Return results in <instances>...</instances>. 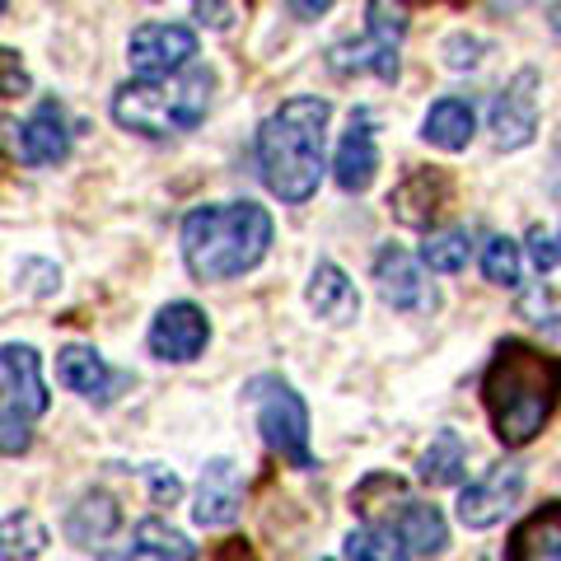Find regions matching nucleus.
<instances>
[{
	"instance_id": "obj_39",
	"label": "nucleus",
	"mask_w": 561,
	"mask_h": 561,
	"mask_svg": "<svg viewBox=\"0 0 561 561\" xmlns=\"http://www.w3.org/2000/svg\"><path fill=\"white\" fill-rule=\"evenodd\" d=\"M0 10H5V0H0Z\"/></svg>"
},
{
	"instance_id": "obj_5",
	"label": "nucleus",
	"mask_w": 561,
	"mask_h": 561,
	"mask_svg": "<svg viewBox=\"0 0 561 561\" xmlns=\"http://www.w3.org/2000/svg\"><path fill=\"white\" fill-rule=\"evenodd\" d=\"M370 28L365 38H346L328 51V66L337 76H356V70H370L379 80H398V47H402V33H408V20L393 0H370Z\"/></svg>"
},
{
	"instance_id": "obj_18",
	"label": "nucleus",
	"mask_w": 561,
	"mask_h": 561,
	"mask_svg": "<svg viewBox=\"0 0 561 561\" xmlns=\"http://www.w3.org/2000/svg\"><path fill=\"white\" fill-rule=\"evenodd\" d=\"M505 561H561V501H548L505 542Z\"/></svg>"
},
{
	"instance_id": "obj_16",
	"label": "nucleus",
	"mask_w": 561,
	"mask_h": 561,
	"mask_svg": "<svg viewBox=\"0 0 561 561\" xmlns=\"http://www.w3.org/2000/svg\"><path fill=\"white\" fill-rule=\"evenodd\" d=\"M243 505V486H239V468L230 459H210L197 486V511L192 519L206 524V529H220V524H234Z\"/></svg>"
},
{
	"instance_id": "obj_24",
	"label": "nucleus",
	"mask_w": 561,
	"mask_h": 561,
	"mask_svg": "<svg viewBox=\"0 0 561 561\" xmlns=\"http://www.w3.org/2000/svg\"><path fill=\"white\" fill-rule=\"evenodd\" d=\"M463 468H468V449H463V435L459 431H440L431 440V449L421 454V482H426V486H454V482H463Z\"/></svg>"
},
{
	"instance_id": "obj_30",
	"label": "nucleus",
	"mask_w": 561,
	"mask_h": 561,
	"mask_svg": "<svg viewBox=\"0 0 561 561\" xmlns=\"http://www.w3.org/2000/svg\"><path fill=\"white\" fill-rule=\"evenodd\" d=\"M28 94V70L20 61V51L0 47V99H20Z\"/></svg>"
},
{
	"instance_id": "obj_33",
	"label": "nucleus",
	"mask_w": 561,
	"mask_h": 561,
	"mask_svg": "<svg viewBox=\"0 0 561 561\" xmlns=\"http://www.w3.org/2000/svg\"><path fill=\"white\" fill-rule=\"evenodd\" d=\"M210 561H257V557H253V548L243 538H225L220 548L210 552Z\"/></svg>"
},
{
	"instance_id": "obj_17",
	"label": "nucleus",
	"mask_w": 561,
	"mask_h": 561,
	"mask_svg": "<svg viewBox=\"0 0 561 561\" xmlns=\"http://www.w3.org/2000/svg\"><path fill=\"white\" fill-rule=\"evenodd\" d=\"M305 300L323 323H351L360 313V290L351 286V276L337 262H319V267H313Z\"/></svg>"
},
{
	"instance_id": "obj_35",
	"label": "nucleus",
	"mask_w": 561,
	"mask_h": 561,
	"mask_svg": "<svg viewBox=\"0 0 561 561\" xmlns=\"http://www.w3.org/2000/svg\"><path fill=\"white\" fill-rule=\"evenodd\" d=\"M150 482H154V496H160V501H169V505L179 501V491H183V486H179V478H173V472L164 478V472H154V468H150Z\"/></svg>"
},
{
	"instance_id": "obj_6",
	"label": "nucleus",
	"mask_w": 561,
	"mask_h": 561,
	"mask_svg": "<svg viewBox=\"0 0 561 561\" xmlns=\"http://www.w3.org/2000/svg\"><path fill=\"white\" fill-rule=\"evenodd\" d=\"M253 398H257V431H262V440H267V449L280 454L290 468H313L305 398L280 379H257Z\"/></svg>"
},
{
	"instance_id": "obj_31",
	"label": "nucleus",
	"mask_w": 561,
	"mask_h": 561,
	"mask_svg": "<svg viewBox=\"0 0 561 561\" xmlns=\"http://www.w3.org/2000/svg\"><path fill=\"white\" fill-rule=\"evenodd\" d=\"M482 51H486L482 38H463V33H459V38H449V43H445V61H449L454 70H463V66H478V61H482Z\"/></svg>"
},
{
	"instance_id": "obj_3",
	"label": "nucleus",
	"mask_w": 561,
	"mask_h": 561,
	"mask_svg": "<svg viewBox=\"0 0 561 561\" xmlns=\"http://www.w3.org/2000/svg\"><path fill=\"white\" fill-rule=\"evenodd\" d=\"M272 249V216L257 202L197 206L183 220V262L197 280H230L253 272Z\"/></svg>"
},
{
	"instance_id": "obj_26",
	"label": "nucleus",
	"mask_w": 561,
	"mask_h": 561,
	"mask_svg": "<svg viewBox=\"0 0 561 561\" xmlns=\"http://www.w3.org/2000/svg\"><path fill=\"white\" fill-rule=\"evenodd\" d=\"M346 561H412V552L402 548V538L383 524H365L346 538Z\"/></svg>"
},
{
	"instance_id": "obj_7",
	"label": "nucleus",
	"mask_w": 561,
	"mask_h": 561,
	"mask_svg": "<svg viewBox=\"0 0 561 561\" xmlns=\"http://www.w3.org/2000/svg\"><path fill=\"white\" fill-rule=\"evenodd\" d=\"M197 57V33L183 24H140L127 43V61L136 80H164L187 70V61Z\"/></svg>"
},
{
	"instance_id": "obj_1",
	"label": "nucleus",
	"mask_w": 561,
	"mask_h": 561,
	"mask_svg": "<svg viewBox=\"0 0 561 561\" xmlns=\"http://www.w3.org/2000/svg\"><path fill=\"white\" fill-rule=\"evenodd\" d=\"M482 402L505 449H524L561 402V360L542 346L505 337L482 375Z\"/></svg>"
},
{
	"instance_id": "obj_13",
	"label": "nucleus",
	"mask_w": 561,
	"mask_h": 561,
	"mask_svg": "<svg viewBox=\"0 0 561 561\" xmlns=\"http://www.w3.org/2000/svg\"><path fill=\"white\" fill-rule=\"evenodd\" d=\"M14 150H20V160L43 169V164H61L66 150H70V131H66V113L61 103H38L33 117L24 122L20 131H14Z\"/></svg>"
},
{
	"instance_id": "obj_34",
	"label": "nucleus",
	"mask_w": 561,
	"mask_h": 561,
	"mask_svg": "<svg viewBox=\"0 0 561 561\" xmlns=\"http://www.w3.org/2000/svg\"><path fill=\"white\" fill-rule=\"evenodd\" d=\"M286 5H290L295 20H319V14H328L337 0H286Z\"/></svg>"
},
{
	"instance_id": "obj_20",
	"label": "nucleus",
	"mask_w": 561,
	"mask_h": 561,
	"mask_svg": "<svg viewBox=\"0 0 561 561\" xmlns=\"http://www.w3.org/2000/svg\"><path fill=\"white\" fill-rule=\"evenodd\" d=\"M57 379L66 389H76L80 398H94V402H108L113 389L122 383V375H113L108 365L99 360V351H90V346H66L57 356Z\"/></svg>"
},
{
	"instance_id": "obj_10",
	"label": "nucleus",
	"mask_w": 561,
	"mask_h": 561,
	"mask_svg": "<svg viewBox=\"0 0 561 561\" xmlns=\"http://www.w3.org/2000/svg\"><path fill=\"white\" fill-rule=\"evenodd\" d=\"M375 280H379V295H383V305L398 309V313H431L435 305V286L426 280V272H421V262L412 253H402V249H379L375 257Z\"/></svg>"
},
{
	"instance_id": "obj_15",
	"label": "nucleus",
	"mask_w": 561,
	"mask_h": 561,
	"mask_svg": "<svg viewBox=\"0 0 561 561\" xmlns=\"http://www.w3.org/2000/svg\"><path fill=\"white\" fill-rule=\"evenodd\" d=\"M337 187L342 192H365L379 173V146H375V127H370V113H351V127L337 146Z\"/></svg>"
},
{
	"instance_id": "obj_14",
	"label": "nucleus",
	"mask_w": 561,
	"mask_h": 561,
	"mask_svg": "<svg viewBox=\"0 0 561 561\" xmlns=\"http://www.w3.org/2000/svg\"><path fill=\"white\" fill-rule=\"evenodd\" d=\"M370 524H383V529H393L402 538V548L416 552V557H440L445 542H449V529H445V515L435 511L426 501H398V511L379 515Z\"/></svg>"
},
{
	"instance_id": "obj_21",
	"label": "nucleus",
	"mask_w": 561,
	"mask_h": 561,
	"mask_svg": "<svg viewBox=\"0 0 561 561\" xmlns=\"http://www.w3.org/2000/svg\"><path fill=\"white\" fill-rule=\"evenodd\" d=\"M117 519L122 515H117V501L108 491H84L66 515V538L80 542V548H99V542L117 529Z\"/></svg>"
},
{
	"instance_id": "obj_2",
	"label": "nucleus",
	"mask_w": 561,
	"mask_h": 561,
	"mask_svg": "<svg viewBox=\"0 0 561 561\" xmlns=\"http://www.w3.org/2000/svg\"><path fill=\"white\" fill-rule=\"evenodd\" d=\"M332 103L319 94L286 99L257 127V164L262 179L280 202H309L323 183V131Z\"/></svg>"
},
{
	"instance_id": "obj_37",
	"label": "nucleus",
	"mask_w": 561,
	"mask_h": 561,
	"mask_svg": "<svg viewBox=\"0 0 561 561\" xmlns=\"http://www.w3.org/2000/svg\"><path fill=\"white\" fill-rule=\"evenodd\" d=\"M412 5H454V10H463L468 0H412Z\"/></svg>"
},
{
	"instance_id": "obj_12",
	"label": "nucleus",
	"mask_w": 561,
	"mask_h": 561,
	"mask_svg": "<svg viewBox=\"0 0 561 561\" xmlns=\"http://www.w3.org/2000/svg\"><path fill=\"white\" fill-rule=\"evenodd\" d=\"M210 342V323H206V313L197 305H164L160 313H154V323H150V351L160 360H197L202 351Z\"/></svg>"
},
{
	"instance_id": "obj_23",
	"label": "nucleus",
	"mask_w": 561,
	"mask_h": 561,
	"mask_svg": "<svg viewBox=\"0 0 561 561\" xmlns=\"http://www.w3.org/2000/svg\"><path fill=\"white\" fill-rule=\"evenodd\" d=\"M192 557H197V548L179 529H169L164 519H140L122 561H192Z\"/></svg>"
},
{
	"instance_id": "obj_9",
	"label": "nucleus",
	"mask_w": 561,
	"mask_h": 561,
	"mask_svg": "<svg viewBox=\"0 0 561 561\" xmlns=\"http://www.w3.org/2000/svg\"><path fill=\"white\" fill-rule=\"evenodd\" d=\"M534 131H538V70L524 66L491 103V136H496L501 150H519L534 140Z\"/></svg>"
},
{
	"instance_id": "obj_8",
	"label": "nucleus",
	"mask_w": 561,
	"mask_h": 561,
	"mask_svg": "<svg viewBox=\"0 0 561 561\" xmlns=\"http://www.w3.org/2000/svg\"><path fill=\"white\" fill-rule=\"evenodd\" d=\"M524 491V468L519 463H496L486 468V478L468 482L459 496V524L463 529H491L511 515V505L519 501Z\"/></svg>"
},
{
	"instance_id": "obj_11",
	"label": "nucleus",
	"mask_w": 561,
	"mask_h": 561,
	"mask_svg": "<svg viewBox=\"0 0 561 561\" xmlns=\"http://www.w3.org/2000/svg\"><path fill=\"white\" fill-rule=\"evenodd\" d=\"M449 197H454V179L445 169H412L408 179L393 187L389 210H393L398 225H408V230H431V225L445 216Z\"/></svg>"
},
{
	"instance_id": "obj_28",
	"label": "nucleus",
	"mask_w": 561,
	"mask_h": 561,
	"mask_svg": "<svg viewBox=\"0 0 561 561\" xmlns=\"http://www.w3.org/2000/svg\"><path fill=\"white\" fill-rule=\"evenodd\" d=\"M482 272L496 286H519V243L505 234H491L482 249Z\"/></svg>"
},
{
	"instance_id": "obj_38",
	"label": "nucleus",
	"mask_w": 561,
	"mask_h": 561,
	"mask_svg": "<svg viewBox=\"0 0 561 561\" xmlns=\"http://www.w3.org/2000/svg\"><path fill=\"white\" fill-rule=\"evenodd\" d=\"M0 393H10V370L5 365H0Z\"/></svg>"
},
{
	"instance_id": "obj_4",
	"label": "nucleus",
	"mask_w": 561,
	"mask_h": 561,
	"mask_svg": "<svg viewBox=\"0 0 561 561\" xmlns=\"http://www.w3.org/2000/svg\"><path fill=\"white\" fill-rule=\"evenodd\" d=\"M210 90H216V76L206 66H187L164 80H131L113 94V117L140 136H179L202 127Z\"/></svg>"
},
{
	"instance_id": "obj_22",
	"label": "nucleus",
	"mask_w": 561,
	"mask_h": 561,
	"mask_svg": "<svg viewBox=\"0 0 561 561\" xmlns=\"http://www.w3.org/2000/svg\"><path fill=\"white\" fill-rule=\"evenodd\" d=\"M472 127H478V117H472V103L468 99H440V103H431L421 136H426L431 146H440V150L454 154V150H468Z\"/></svg>"
},
{
	"instance_id": "obj_25",
	"label": "nucleus",
	"mask_w": 561,
	"mask_h": 561,
	"mask_svg": "<svg viewBox=\"0 0 561 561\" xmlns=\"http://www.w3.org/2000/svg\"><path fill=\"white\" fill-rule=\"evenodd\" d=\"M47 524L28 511H14L0 519V561H33L47 552Z\"/></svg>"
},
{
	"instance_id": "obj_19",
	"label": "nucleus",
	"mask_w": 561,
	"mask_h": 561,
	"mask_svg": "<svg viewBox=\"0 0 561 561\" xmlns=\"http://www.w3.org/2000/svg\"><path fill=\"white\" fill-rule=\"evenodd\" d=\"M0 365L10 370V408L24 412L28 421L47 412V383H43V365H38V351L33 346H0Z\"/></svg>"
},
{
	"instance_id": "obj_36",
	"label": "nucleus",
	"mask_w": 561,
	"mask_h": 561,
	"mask_svg": "<svg viewBox=\"0 0 561 561\" xmlns=\"http://www.w3.org/2000/svg\"><path fill=\"white\" fill-rule=\"evenodd\" d=\"M548 24H552V33H557V38H561V0H557V5L548 10Z\"/></svg>"
},
{
	"instance_id": "obj_29",
	"label": "nucleus",
	"mask_w": 561,
	"mask_h": 561,
	"mask_svg": "<svg viewBox=\"0 0 561 561\" xmlns=\"http://www.w3.org/2000/svg\"><path fill=\"white\" fill-rule=\"evenodd\" d=\"M28 445H33L28 416L14 408H0V454H24Z\"/></svg>"
},
{
	"instance_id": "obj_32",
	"label": "nucleus",
	"mask_w": 561,
	"mask_h": 561,
	"mask_svg": "<svg viewBox=\"0 0 561 561\" xmlns=\"http://www.w3.org/2000/svg\"><path fill=\"white\" fill-rule=\"evenodd\" d=\"M529 257H534V267H538V272H548V267H557L561 243H557V239H548L542 230H534V234H529Z\"/></svg>"
},
{
	"instance_id": "obj_27",
	"label": "nucleus",
	"mask_w": 561,
	"mask_h": 561,
	"mask_svg": "<svg viewBox=\"0 0 561 561\" xmlns=\"http://www.w3.org/2000/svg\"><path fill=\"white\" fill-rule=\"evenodd\" d=\"M421 262L431 272H463L468 267V234L463 230H440L421 243Z\"/></svg>"
}]
</instances>
